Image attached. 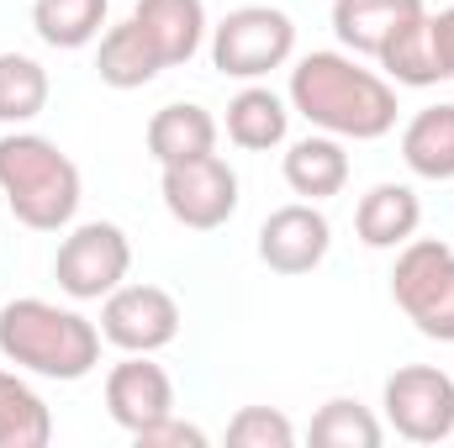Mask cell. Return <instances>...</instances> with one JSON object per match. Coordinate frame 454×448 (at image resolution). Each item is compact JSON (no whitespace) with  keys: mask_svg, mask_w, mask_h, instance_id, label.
Wrapping results in <instances>:
<instances>
[{"mask_svg":"<svg viewBox=\"0 0 454 448\" xmlns=\"http://www.w3.org/2000/svg\"><path fill=\"white\" fill-rule=\"evenodd\" d=\"M291 106L317 132L375 143L396 127V90L348 53H307L291 69Z\"/></svg>","mask_w":454,"mask_h":448,"instance_id":"obj_1","label":"cell"},{"mask_svg":"<svg viewBox=\"0 0 454 448\" xmlns=\"http://www.w3.org/2000/svg\"><path fill=\"white\" fill-rule=\"evenodd\" d=\"M0 353L27 375L74 385L101 364V328L74 306L21 296L0 306Z\"/></svg>","mask_w":454,"mask_h":448,"instance_id":"obj_2","label":"cell"},{"mask_svg":"<svg viewBox=\"0 0 454 448\" xmlns=\"http://www.w3.org/2000/svg\"><path fill=\"white\" fill-rule=\"evenodd\" d=\"M0 196L21 227L59 232L80 212V169L53 137L5 132L0 137Z\"/></svg>","mask_w":454,"mask_h":448,"instance_id":"obj_3","label":"cell"},{"mask_svg":"<svg viewBox=\"0 0 454 448\" xmlns=\"http://www.w3.org/2000/svg\"><path fill=\"white\" fill-rule=\"evenodd\" d=\"M391 296L423 337L454 343V248L439 237H412L396 253Z\"/></svg>","mask_w":454,"mask_h":448,"instance_id":"obj_4","label":"cell"},{"mask_svg":"<svg viewBox=\"0 0 454 448\" xmlns=\"http://www.w3.org/2000/svg\"><path fill=\"white\" fill-rule=\"evenodd\" d=\"M296 53V21L275 5H238L212 27V64L227 80H264Z\"/></svg>","mask_w":454,"mask_h":448,"instance_id":"obj_5","label":"cell"},{"mask_svg":"<svg viewBox=\"0 0 454 448\" xmlns=\"http://www.w3.org/2000/svg\"><path fill=\"white\" fill-rule=\"evenodd\" d=\"M132 269V243L116 222H80L53 259V280L69 301H106Z\"/></svg>","mask_w":454,"mask_h":448,"instance_id":"obj_6","label":"cell"},{"mask_svg":"<svg viewBox=\"0 0 454 448\" xmlns=\"http://www.w3.org/2000/svg\"><path fill=\"white\" fill-rule=\"evenodd\" d=\"M386 422L407 444H450L454 438V380L434 364H407L380 390Z\"/></svg>","mask_w":454,"mask_h":448,"instance_id":"obj_7","label":"cell"},{"mask_svg":"<svg viewBox=\"0 0 454 448\" xmlns=\"http://www.w3.org/2000/svg\"><path fill=\"white\" fill-rule=\"evenodd\" d=\"M159 190H164V212L180 227H191V232H217L238 212V174L217 153L164 164Z\"/></svg>","mask_w":454,"mask_h":448,"instance_id":"obj_8","label":"cell"},{"mask_svg":"<svg viewBox=\"0 0 454 448\" xmlns=\"http://www.w3.org/2000/svg\"><path fill=\"white\" fill-rule=\"evenodd\" d=\"M101 337L121 353H159L180 337V301L164 285H116L101 301Z\"/></svg>","mask_w":454,"mask_h":448,"instance_id":"obj_9","label":"cell"},{"mask_svg":"<svg viewBox=\"0 0 454 448\" xmlns=\"http://www.w3.org/2000/svg\"><path fill=\"white\" fill-rule=\"evenodd\" d=\"M328 248H333V227H328V217L312 201L280 206L259 227V259L275 274H312L328 259Z\"/></svg>","mask_w":454,"mask_h":448,"instance_id":"obj_10","label":"cell"},{"mask_svg":"<svg viewBox=\"0 0 454 448\" xmlns=\"http://www.w3.org/2000/svg\"><path fill=\"white\" fill-rule=\"evenodd\" d=\"M106 412H112L116 428L143 433V428H153L159 417L175 412V380L148 353H127L106 375Z\"/></svg>","mask_w":454,"mask_h":448,"instance_id":"obj_11","label":"cell"},{"mask_svg":"<svg viewBox=\"0 0 454 448\" xmlns=\"http://www.w3.org/2000/svg\"><path fill=\"white\" fill-rule=\"evenodd\" d=\"M132 21L153 42V53H159L164 69L191 64L201 53V42H207V5L201 0H137Z\"/></svg>","mask_w":454,"mask_h":448,"instance_id":"obj_12","label":"cell"},{"mask_svg":"<svg viewBox=\"0 0 454 448\" xmlns=\"http://www.w3.org/2000/svg\"><path fill=\"white\" fill-rule=\"evenodd\" d=\"M418 222H423V201L412 185H396V180L370 185L354 212V232L364 248H402V243H412Z\"/></svg>","mask_w":454,"mask_h":448,"instance_id":"obj_13","label":"cell"},{"mask_svg":"<svg viewBox=\"0 0 454 448\" xmlns=\"http://www.w3.org/2000/svg\"><path fill=\"white\" fill-rule=\"evenodd\" d=\"M412 16H423V0H333V32H339V42L348 53H370V58H380V48Z\"/></svg>","mask_w":454,"mask_h":448,"instance_id":"obj_14","label":"cell"},{"mask_svg":"<svg viewBox=\"0 0 454 448\" xmlns=\"http://www.w3.org/2000/svg\"><path fill=\"white\" fill-rule=\"evenodd\" d=\"M286 185L307 201H328L348 185V153H343V137L333 132H312L301 143L286 148Z\"/></svg>","mask_w":454,"mask_h":448,"instance_id":"obj_15","label":"cell"},{"mask_svg":"<svg viewBox=\"0 0 454 448\" xmlns=\"http://www.w3.org/2000/svg\"><path fill=\"white\" fill-rule=\"evenodd\" d=\"M148 153L164 164H180V158H201V153H217V121L207 106L196 101H175L164 112H153L148 121Z\"/></svg>","mask_w":454,"mask_h":448,"instance_id":"obj_16","label":"cell"},{"mask_svg":"<svg viewBox=\"0 0 454 448\" xmlns=\"http://www.w3.org/2000/svg\"><path fill=\"white\" fill-rule=\"evenodd\" d=\"M159 69H164L159 53H153V42L137 32L132 16L116 21V27H106L101 53H96V74H101V85H112V90H143V85L159 80Z\"/></svg>","mask_w":454,"mask_h":448,"instance_id":"obj_17","label":"cell"},{"mask_svg":"<svg viewBox=\"0 0 454 448\" xmlns=\"http://www.w3.org/2000/svg\"><path fill=\"white\" fill-rule=\"evenodd\" d=\"M286 132H291V106H286L275 90L248 85V90H238V96L227 101V137H232L238 148L270 153V148L286 143Z\"/></svg>","mask_w":454,"mask_h":448,"instance_id":"obj_18","label":"cell"},{"mask_svg":"<svg viewBox=\"0 0 454 448\" xmlns=\"http://www.w3.org/2000/svg\"><path fill=\"white\" fill-rule=\"evenodd\" d=\"M402 158L418 180H454V106H423L402 132Z\"/></svg>","mask_w":454,"mask_h":448,"instance_id":"obj_19","label":"cell"},{"mask_svg":"<svg viewBox=\"0 0 454 448\" xmlns=\"http://www.w3.org/2000/svg\"><path fill=\"white\" fill-rule=\"evenodd\" d=\"M53 412L48 401L11 369H0V448H48Z\"/></svg>","mask_w":454,"mask_h":448,"instance_id":"obj_20","label":"cell"},{"mask_svg":"<svg viewBox=\"0 0 454 448\" xmlns=\"http://www.w3.org/2000/svg\"><path fill=\"white\" fill-rule=\"evenodd\" d=\"M32 27L48 48H85L106 27V0H32Z\"/></svg>","mask_w":454,"mask_h":448,"instance_id":"obj_21","label":"cell"},{"mask_svg":"<svg viewBox=\"0 0 454 448\" xmlns=\"http://www.w3.org/2000/svg\"><path fill=\"white\" fill-rule=\"evenodd\" d=\"M380 69H386L396 85H412V90L444 80V74H439V58H434V37H428V11L412 16L407 27H396V37L380 48Z\"/></svg>","mask_w":454,"mask_h":448,"instance_id":"obj_22","label":"cell"},{"mask_svg":"<svg viewBox=\"0 0 454 448\" xmlns=\"http://www.w3.org/2000/svg\"><path fill=\"white\" fill-rule=\"evenodd\" d=\"M48 112V69L27 53H0V121L27 127Z\"/></svg>","mask_w":454,"mask_h":448,"instance_id":"obj_23","label":"cell"},{"mask_svg":"<svg viewBox=\"0 0 454 448\" xmlns=\"http://www.w3.org/2000/svg\"><path fill=\"white\" fill-rule=\"evenodd\" d=\"M386 438V428L370 417V406H359V401H328L317 417H312V444L317 448H380Z\"/></svg>","mask_w":454,"mask_h":448,"instance_id":"obj_24","label":"cell"},{"mask_svg":"<svg viewBox=\"0 0 454 448\" xmlns=\"http://www.w3.org/2000/svg\"><path fill=\"white\" fill-rule=\"evenodd\" d=\"M227 444L232 448H291L296 444V428L286 412L275 406H243L232 422H227Z\"/></svg>","mask_w":454,"mask_h":448,"instance_id":"obj_25","label":"cell"},{"mask_svg":"<svg viewBox=\"0 0 454 448\" xmlns=\"http://www.w3.org/2000/svg\"><path fill=\"white\" fill-rule=\"evenodd\" d=\"M132 444L137 448H207V433H201L196 422H180V417L169 412V417H159L153 428L132 433Z\"/></svg>","mask_w":454,"mask_h":448,"instance_id":"obj_26","label":"cell"},{"mask_svg":"<svg viewBox=\"0 0 454 448\" xmlns=\"http://www.w3.org/2000/svg\"><path fill=\"white\" fill-rule=\"evenodd\" d=\"M428 37H434V58H439V74L454 80V5L428 16Z\"/></svg>","mask_w":454,"mask_h":448,"instance_id":"obj_27","label":"cell"}]
</instances>
